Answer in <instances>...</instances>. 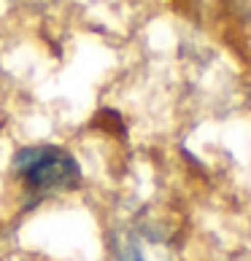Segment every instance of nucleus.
<instances>
[{"label":"nucleus","instance_id":"obj_1","mask_svg":"<svg viewBox=\"0 0 251 261\" xmlns=\"http://www.w3.org/2000/svg\"><path fill=\"white\" fill-rule=\"evenodd\" d=\"M14 172L35 197L71 191L81 183V167L60 146H27L14 156Z\"/></svg>","mask_w":251,"mask_h":261}]
</instances>
